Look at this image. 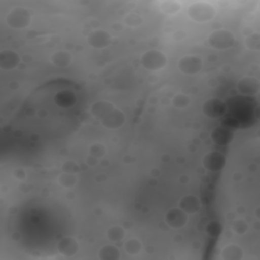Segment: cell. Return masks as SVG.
Returning <instances> with one entry per match:
<instances>
[{"label":"cell","mask_w":260,"mask_h":260,"mask_svg":"<svg viewBox=\"0 0 260 260\" xmlns=\"http://www.w3.org/2000/svg\"><path fill=\"white\" fill-rule=\"evenodd\" d=\"M107 237L111 242H120L125 237V231L121 226H112L107 231Z\"/></svg>","instance_id":"23"},{"label":"cell","mask_w":260,"mask_h":260,"mask_svg":"<svg viewBox=\"0 0 260 260\" xmlns=\"http://www.w3.org/2000/svg\"><path fill=\"white\" fill-rule=\"evenodd\" d=\"M58 183L63 188H72L78 183V177L76 174H69V173H62L58 177Z\"/></svg>","instance_id":"24"},{"label":"cell","mask_w":260,"mask_h":260,"mask_svg":"<svg viewBox=\"0 0 260 260\" xmlns=\"http://www.w3.org/2000/svg\"><path fill=\"white\" fill-rule=\"evenodd\" d=\"M87 163H88V165L94 167V166H96V165L99 163V159L96 158V157H94V156H92V155H90V156L87 158Z\"/></svg>","instance_id":"33"},{"label":"cell","mask_w":260,"mask_h":260,"mask_svg":"<svg viewBox=\"0 0 260 260\" xmlns=\"http://www.w3.org/2000/svg\"><path fill=\"white\" fill-rule=\"evenodd\" d=\"M115 106L109 101H98L94 103L91 107V114L97 120L101 121L105 116H107Z\"/></svg>","instance_id":"16"},{"label":"cell","mask_w":260,"mask_h":260,"mask_svg":"<svg viewBox=\"0 0 260 260\" xmlns=\"http://www.w3.org/2000/svg\"><path fill=\"white\" fill-rule=\"evenodd\" d=\"M50 61L56 67L65 68L72 63V55L66 50H58L51 55Z\"/></svg>","instance_id":"17"},{"label":"cell","mask_w":260,"mask_h":260,"mask_svg":"<svg viewBox=\"0 0 260 260\" xmlns=\"http://www.w3.org/2000/svg\"><path fill=\"white\" fill-rule=\"evenodd\" d=\"M190 98L185 94H177L172 99V105L177 109H185L190 105Z\"/></svg>","instance_id":"25"},{"label":"cell","mask_w":260,"mask_h":260,"mask_svg":"<svg viewBox=\"0 0 260 260\" xmlns=\"http://www.w3.org/2000/svg\"><path fill=\"white\" fill-rule=\"evenodd\" d=\"M124 250L129 255H137L142 250V244L138 239L131 238L124 243Z\"/></svg>","instance_id":"21"},{"label":"cell","mask_w":260,"mask_h":260,"mask_svg":"<svg viewBox=\"0 0 260 260\" xmlns=\"http://www.w3.org/2000/svg\"><path fill=\"white\" fill-rule=\"evenodd\" d=\"M226 156L217 151L209 152L202 158V165L209 172L221 171L226 166Z\"/></svg>","instance_id":"6"},{"label":"cell","mask_w":260,"mask_h":260,"mask_svg":"<svg viewBox=\"0 0 260 260\" xmlns=\"http://www.w3.org/2000/svg\"><path fill=\"white\" fill-rule=\"evenodd\" d=\"M58 252L65 257H72L78 254L80 245L73 237H63L57 244Z\"/></svg>","instance_id":"14"},{"label":"cell","mask_w":260,"mask_h":260,"mask_svg":"<svg viewBox=\"0 0 260 260\" xmlns=\"http://www.w3.org/2000/svg\"><path fill=\"white\" fill-rule=\"evenodd\" d=\"M237 91L246 97L256 96L260 91L259 80L255 77H244L238 81Z\"/></svg>","instance_id":"8"},{"label":"cell","mask_w":260,"mask_h":260,"mask_svg":"<svg viewBox=\"0 0 260 260\" xmlns=\"http://www.w3.org/2000/svg\"><path fill=\"white\" fill-rule=\"evenodd\" d=\"M245 45L249 50L258 51L260 49V35L258 33H252L245 39Z\"/></svg>","instance_id":"27"},{"label":"cell","mask_w":260,"mask_h":260,"mask_svg":"<svg viewBox=\"0 0 260 260\" xmlns=\"http://www.w3.org/2000/svg\"><path fill=\"white\" fill-rule=\"evenodd\" d=\"M14 177H15L16 179L20 180V181H24V180H26L27 173H26V171H25L24 169L19 168V169H16V170L14 171Z\"/></svg>","instance_id":"32"},{"label":"cell","mask_w":260,"mask_h":260,"mask_svg":"<svg viewBox=\"0 0 260 260\" xmlns=\"http://www.w3.org/2000/svg\"><path fill=\"white\" fill-rule=\"evenodd\" d=\"M220 258L222 260H242L244 258V250L237 244H229L221 250Z\"/></svg>","instance_id":"18"},{"label":"cell","mask_w":260,"mask_h":260,"mask_svg":"<svg viewBox=\"0 0 260 260\" xmlns=\"http://www.w3.org/2000/svg\"><path fill=\"white\" fill-rule=\"evenodd\" d=\"M165 221L173 229H181L187 224L188 214L180 207H174L166 213Z\"/></svg>","instance_id":"10"},{"label":"cell","mask_w":260,"mask_h":260,"mask_svg":"<svg viewBox=\"0 0 260 260\" xmlns=\"http://www.w3.org/2000/svg\"><path fill=\"white\" fill-rule=\"evenodd\" d=\"M185 37H186V34H185L183 31H177V32L175 33V35H174V38H175L176 40H178V41L183 40Z\"/></svg>","instance_id":"34"},{"label":"cell","mask_w":260,"mask_h":260,"mask_svg":"<svg viewBox=\"0 0 260 260\" xmlns=\"http://www.w3.org/2000/svg\"><path fill=\"white\" fill-rule=\"evenodd\" d=\"M21 55L15 50L6 49L0 52V68L3 70H13L21 64Z\"/></svg>","instance_id":"9"},{"label":"cell","mask_w":260,"mask_h":260,"mask_svg":"<svg viewBox=\"0 0 260 260\" xmlns=\"http://www.w3.org/2000/svg\"><path fill=\"white\" fill-rule=\"evenodd\" d=\"M249 229V226L248 224L242 219V218H238V219H235L232 224V230L234 231L235 234L237 235H244Z\"/></svg>","instance_id":"29"},{"label":"cell","mask_w":260,"mask_h":260,"mask_svg":"<svg viewBox=\"0 0 260 260\" xmlns=\"http://www.w3.org/2000/svg\"><path fill=\"white\" fill-rule=\"evenodd\" d=\"M33 20L31 12L22 7L14 8L7 16V24L10 28L15 30H23L28 28Z\"/></svg>","instance_id":"2"},{"label":"cell","mask_w":260,"mask_h":260,"mask_svg":"<svg viewBox=\"0 0 260 260\" xmlns=\"http://www.w3.org/2000/svg\"><path fill=\"white\" fill-rule=\"evenodd\" d=\"M205 231L209 237H218L221 235L224 231V227L219 221L211 220L206 225Z\"/></svg>","instance_id":"26"},{"label":"cell","mask_w":260,"mask_h":260,"mask_svg":"<svg viewBox=\"0 0 260 260\" xmlns=\"http://www.w3.org/2000/svg\"><path fill=\"white\" fill-rule=\"evenodd\" d=\"M98 258L100 260H118L120 259V251L115 245H105L98 253Z\"/></svg>","instance_id":"19"},{"label":"cell","mask_w":260,"mask_h":260,"mask_svg":"<svg viewBox=\"0 0 260 260\" xmlns=\"http://www.w3.org/2000/svg\"><path fill=\"white\" fill-rule=\"evenodd\" d=\"M140 62L145 69L151 71H158L166 67L168 58L164 52L157 49H151L141 55Z\"/></svg>","instance_id":"3"},{"label":"cell","mask_w":260,"mask_h":260,"mask_svg":"<svg viewBox=\"0 0 260 260\" xmlns=\"http://www.w3.org/2000/svg\"><path fill=\"white\" fill-rule=\"evenodd\" d=\"M210 47L216 50H227L232 48L236 43V38L231 31L218 29L211 32L207 38Z\"/></svg>","instance_id":"4"},{"label":"cell","mask_w":260,"mask_h":260,"mask_svg":"<svg viewBox=\"0 0 260 260\" xmlns=\"http://www.w3.org/2000/svg\"><path fill=\"white\" fill-rule=\"evenodd\" d=\"M125 120H126L125 114L121 110L114 108L100 122L104 127L108 129H118L125 123Z\"/></svg>","instance_id":"12"},{"label":"cell","mask_w":260,"mask_h":260,"mask_svg":"<svg viewBox=\"0 0 260 260\" xmlns=\"http://www.w3.org/2000/svg\"><path fill=\"white\" fill-rule=\"evenodd\" d=\"M182 9L180 3L175 2V0H167L161 4V11L166 15H176Z\"/></svg>","instance_id":"22"},{"label":"cell","mask_w":260,"mask_h":260,"mask_svg":"<svg viewBox=\"0 0 260 260\" xmlns=\"http://www.w3.org/2000/svg\"><path fill=\"white\" fill-rule=\"evenodd\" d=\"M142 23H143V19L141 18V16L137 14H129L124 19V24L132 28L139 27L142 25Z\"/></svg>","instance_id":"28"},{"label":"cell","mask_w":260,"mask_h":260,"mask_svg":"<svg viewBox=\"0 0 260 260\" xmlns=\"http://www.w3.org/2000/svg\"><path fill=\"white\" fill-rule=\"evenodd\" d=\"M210 137L215 144L219 146H227L233 141L234 132L225 126H217L211 131Z\"/></svg>","instance_id":"13"},{"label":"cell","mask_w":260,"mask_h":260,"mask_svg":"<svg viewBox=\"0 0 260 260\" xmlns=\"http://www.w3.org/2000/svg\"><path fill=\"white\" fill-rule=\"evenodd\" d=\"M55 103L61 108H70L77 103V97L71 92L63 91L55 96Z\"/></svg>","instance_id":"20"},{"label":"cell","mask_w":260,"mask_h":260,"mask_svg":"<svg viewBox=\"0 0 260 260\" xmlns=\"http://www.w3.org/2000/svg\"><path fill=\"white\" fill-rule=\"evenodd\" d=\"M179 70L186 76H194L203 68V60L195 55H187L182 57L178 62Z\"/></svg>","instance_id":"5"},{"label":"cell","mask_w":260,"mask_h":260,"mask_svg":"<svg viewBox=\"0 0 260 260\" xmlns=\"http://www.w3.org/2000/svg\"><path fill=\"white\" fill-rule=\"evenodd\" d=\"M215 8L205 2L193 3L188 7V17L196 23H206L211 21L215 17Z\"/></svg>","instance_id":"1"},{"label":"cell","mask_w":260,"mask_h":260,"mask_svg":"<svg viewBox=\"0 0 260 260\" xmlns=\"http://www.w3.org/2000/svg\"><path fill=\"white\" fill-rule=\"evenodd\" d=\"M61 170L63 173H69V174H77L80 171V166L75 161H67L64 162L61 166Z\"/></svg>","instance_id":"31"},{"label":"cell","mask_w":260,"mask_h":260,"mask_svg":"<svg viewBox=\"0 0 260 260\" xmlns=\"http://www.w3.org/2000/svg\"><path fill=\"white\" fill-rule=\"evenodd\" d=\"M88 43L95 49H105L112 43V36L104 30H95L88 37Z\"/></svg>","instance_id":"11"},{"label":"cell","mask_w":260,"mask_h":260,"mask_svg":"<svg viewBox=\"0 0 260 260\" xmlns=\"http://www.w3.org/2000/svg\"><path fill=\"white\" fill-rule=\"evenodd\" d=\"M201 110L204 116L211 119H215L222 116L226 113L227 106L220 99L210 98L202 104Z\"/></svg>","instance_id":"7"},{"label":"cell","mask_w":260,"mask_h":260,"mask_svg":"<svg viewBox=\"0 0 260 260\" xmlns=\"http://www.w3.org/2000/svg\"><path fill=\"white\" fill-rule=\"evenodd\" d=\"M107 153L106 146L101 142H95L90 146V155L100 159L103 158Z\"/></svg>","instance_id":"30"},{"label":"cell","mask_w":260,"mask_h":260,"mask_svg":"<svg viewBox=\"0 0 260 260\" xmlns=\"http://www.w3.org/2000/svg\"><path fill=\"white\" fill-rule=\"evenodd\" d=\"M179 207L184 210L187 214H193L199 211L201 207L200 200L197 196L188 194L183 196L179 201Z\"/></svg>","instance_id":"15"}]
</instances>
